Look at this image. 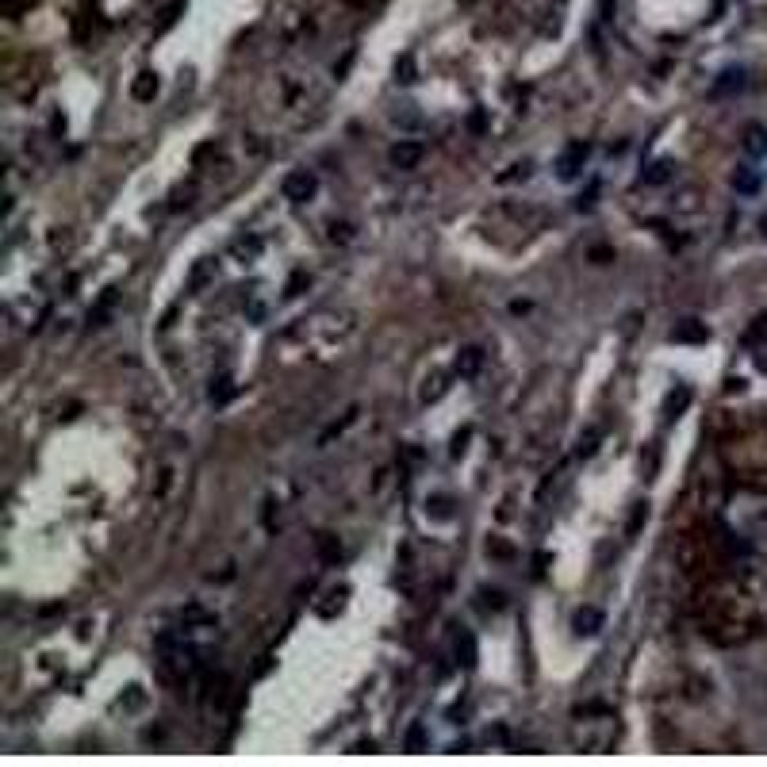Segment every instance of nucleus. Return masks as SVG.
Segmentation results:
<instances>
[{"instance_id":"nucleus-7","label":"nucleus","mask_w":767,"mask_h":767,"mask_svg":"<svg viewBox=\"0 0 767 767\" xmlns=\"http://www.w3.org/2000/svg\"><path fill=\"white\" fill-rule=\"evenodd\" d=\"M457 660H461L464 668H472V664H476V641H472V633H461V637H457Z\"/></svg>"},{"instance_id":"nucleus-2","label":"nucleus","mask_w":767,"mask_h":767,"mask_svg":"<svg viewBox=\"0 0 767 767\" xmlns=\"http://www.w3.org/2000/svg\"><path fill=\"white\" fill-rule=\"evenodd\" d=\"M426 157V146L414 139H399L396 146H391V166L396 169H418V161Z\"/></svg>"},{"instance_id":"nucleus-5","label":"nucleus","mask_w":767,"mask_h":767,"mask_svg":"<svg viewBox=\"0 0 767 767\" xmlns=\"http://www.w3.org/2000/svg\"><path fill=\"white\" fill-rule=\"evenodd\" d=\"M671 338H676V342H706V326L691 319V322H683V326H676Z\"/></svg>"},{"instance_id":"nucleus-8","label":"nucleus","mask_w":767,"mask_h":767,"mask_svg":"<svg viewBox=\"0 0 767 767\" xmlns=\"http://www.w3.org/2000/svg\"><path fill=\"white\" fill-rule=\"evenodd\" d=\"M134 100H154V92H157V81H154V73H139L134 77Z\"/></svg>"},{"instance_id":"nucleus-10","label":"nucleus","mask_w":767,"mask_h":767,"mask_svg":"<svg viewBox=\"0 0 767 767\" xmlns=\"http://www.w3.org/2000/svg\"><path fill=\"white\" fill-rule=\"evenodd\" d=\"M744 150H748V154H767V131L752 127V131H748V142H744Z\"/></svg>"},{"instance_id":"nucleus-15","label":"nucleus","mask_w":767,"mask_h":767,"mask_svg":"<svg viewBox=\"0 0 767 767\" xmlns=\"http://www.w3.org/2000/svg\"><path fill=\"white\" fill-rule=\"evenodd\" d=\"M468 127H472V131H484V116H479V112H476V116L468 119Z\"/></svg>"},{"instance_id":"nucleus-1","label":"nucleus","mask_w":767,"mask_h":767,"mask_svg":"<svg viewBox=\"0 0 767 767\" xmlns=\"http://www.w3.org/2000/svg\"><path fill=\"white\" fill-rule=\"evenodd\" d=\"M315 188H319V181H315L311 169H296V173H288V177H284V184H281L284 200H292V204H303V200H311Z\"/></svg>"},{"instance_id":"nucleus-14","label":"nucleus","mask_w":767,"mask_h":767,"mask_svg":"<svg viewBox=\"0 0 767 767\" xmlns=\"http://www.w3.org/2000/svg\"><path fill=\"white\" fill-rule=\"evenodd\" d=\"M319 549H322V556H326V561H334V556H338V545H334L326 534L319 537Z\"/></svg>"},{"instance_id":"nucleus-6","label":"nucleus","mask_w":767,"mask_h":767,"mask_svg":"<svg viewBox=\"0 0 767 767\" xmlns=\"http://www.w3.org/2000/svg\"><path fill=\"white\" fill-rule=\"evenodd\" d=\"M479 364H484V353H479V349H461V357H457V372H461V376H472Z\"/></svg>"},{"instance_id":"nucleus-9","label":"nucleus","mask_w":767,"mask_h":767,"mask_svg":"<svg viewBox=\"0 0 767 767\" xmlns=\"http://www.w3.org/2000/svg\"><path fill=\"white\" fill-rule=\"evenodd\" d=\"M422 748H426V729H422V721H414L407 729V752H422Z\"/></svg>"},{"instance_id":"nucleus-13","label":"nucleus","mask_w":767,"mask_h":767,"mask_svg":"<svg viewBox=\"0 0 767 767\" xmlns=\"http://www.w3.org/2000/svg\"><path fill=\"white\" fill-rule=\"evenodd\" d=\"M687 403H691V391H687V388H679V396H671V399H668V411H671V414H679Z\"/></svg>"},{"instance_id":"nucleus-11","label":"nucleus","mask_w":767,"mask_h":767,"mask_svg":"<svg viewBox=\"0 0 767 767\" xmlns=\"http://www.w3.org/2000/svg\"><path fill=\"white\" fill-rule=\"evenodd\" d=\"M737 192H756L759 188V173H752V169H741V173L733 177Z\"/></svg>"},{"instance_id":"nucleus-12","label":"nucleus","mask_w":767,"mask_h":767,"mask_svg":"<svg viewBox=\"0 0 767 767\" xmlns=\"http://www.w3.org/2000/svg\"><path fill=\"white\" fill-rule=\"evenodd\" d=\"M396 77L399 81H414V58L411 54H403V58L396 62Z\"/></svg>"},{"instance_id":"nucleus-4","label":"nucleus","mask_w":767,"mask_h":767,"mask_svg":"<svg viewBox=\"0 0 767 767\" xmlns=\"http://www.w3.org/2000/svg\"><path fill=\"white\" fill-rule=\"evenodd\" d=\"M576 629H579V633H599V629H602V614L594 610V606H583V610L576 614Z\"/></svg>"},{"instance_id":"nucleus-3","label":"nucleus","mask_w":767,"mask_h":767,"mask_svg":"<svg viewBox=\"0 0 767 767\" xmlns=\"http://www.w3.org/2000/svg\"><path fill=\"white\" fill-rule=\"evenodd\" d=\"M583 157H587V146H568L561 154V161H556V169H561V177H576L579 173V166H583Z\"/></svg>"}]
</instances>
